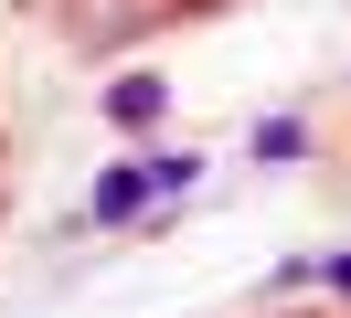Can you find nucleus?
Masks as SVG:
<instances>
[{"mask_svg":"<svg viewBox=\"0 0 351 318\" xmlns=\"http://www.w3.org/2000/svg\"><path fill=\"white\" fill-rule=\"evenodd\" d=\"M181 170H192V159H128V170H117L107 191H96V212H107V223H117V212H138V202H149V191H171Z\"/></svg>","mask_w":351,"mask_h":318,"instance_id":"obj_1","label":"nucleus"},{"mask_svg":"<svg viewBox=\"0 0 351 318\" xmlns=\"http://www.w3.org/2000/svg\"><path fill=\"white\" fill-rule=\"evenodd\" d=\"M160 96H171V85H160V75H128V85H107V106H117V117H160Z\"/></svg>","mask_w":351,"mask_h":318,"instance_id":"obj_2","label":"nucleus"}]
</instances>
